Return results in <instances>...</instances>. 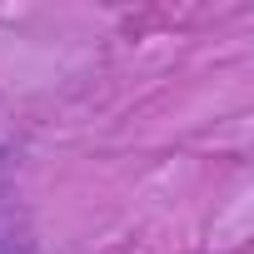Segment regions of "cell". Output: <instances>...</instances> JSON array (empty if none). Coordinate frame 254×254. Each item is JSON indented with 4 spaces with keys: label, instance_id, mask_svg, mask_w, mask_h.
<instances>
[{
    "label": "cell",
    "instance_id": "1",
    "mask_svg": "<svg viewBox=\"0 0 254 254\" xmlns=\"http://www.w3.org/2000/svg\"><path fill=\"white\" fill-rule=\"evenodd\" d=\"M0 254H40L35 214H30L20 180H15L10 150H0Z\"/></svg>",
    "mask_w": 254,
    "mask_h": 254
}]
</instances>
